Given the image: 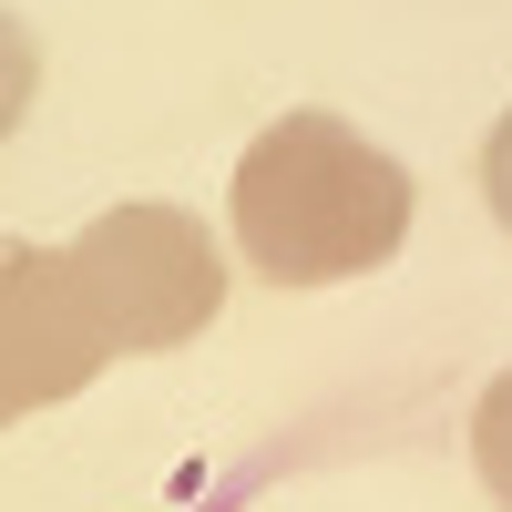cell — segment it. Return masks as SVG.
<instances>
[{"label":"cell","instance_id":"3","mask_svg":"<svg viewBox=\"0 0 512 512\" xmlns=\"http://www.w3.org/2000/svg\"><path fill=\"white\" fill-rule=\"evenodd\" d=\"M113 328L93 308L72 246H0V431H21L31 410L82 400L113 369Z\"/></svg>","mask_w":512,"mask_h":512},{"label":"cell","instance_id":"1","mask_svg":"<svg viewBox=\"0 0 512 512\" xmlns=\"http://www.w3.org/2000/svg\"><path fill=\"white\" fill-rule=\"evenodd\" d=\"M226 236L267 287H338L410 246V164L338 113H277L236 154Z\"/></svg>","mask_w":512,"mask_h":512},{"label":"cell","instance_id":"6","mask_svg":"<svg viewBox=\"0 0 512 512\" xmlns=\"http://www.w3.org/2000/svg\"><path fill=\"white\" fill-rule=\"evenodd\" d=\"M482 205H492V226L512 236V113L492 123V144H482Z\"/></svg>","mask_w":512,"mask_h":512},{"label":"cell","instance_id":"2","mask_svg":"<svg viewBox=\"0 0 512 512\" xmlns=\"http://www.w3.org/2000/svg\"><path fill=\"white\" fill-rule=\"evenodd\" d=\"M72 256H82V277H93V308H103L123 359L185 349V338H205L216 308H226V246L205 236V216H185V205H103V216L72 236Z\"/></svg>","mask_w":512,"mask_h":512},{"label":"cell","instance_id":"5","mask_svg":"<svg viewBox=\"0 0 512 512\" xmlns=\"http://www.w3.org/2000/svg\"><path fill=\"white\" fill-rule=\"evenodd\" d=\"M31 93H41V41L0 11V144L21 134V113H31Z\"/></svg>","mask_w":512,"mask_h":512},{"label":"cell","instance_id":"4","mask_svg":"<svg viewBox=\"0 0 512 512\" xmlns=\"http://www.w3.org/2000/svg\"><path fill=\"white\" fill-rule=\"evenodd\" d=\"M472 472H482V492L512 512V369L472 400Z\"/></svg>","mask_w":512,"mask_h":512},{"label":"cell","instance_id":"7","mask_svg":"<svg viewBox=\"0 0 512 512\" xmlns=\"http://www.w3.org/2000/svg\"><path fill=\"white\" fill-rule=\"evenodd\" d=\"M195 512H246V492H216V502H195Z\"/></svg>","mask_w":512,"mask_h":512}]
</instances>
